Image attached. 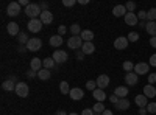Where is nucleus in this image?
Instances as JSON below:
<instances>
[{"mask_svg":"<svg viewBox=\"0 0 156 115\" xmlns=\"http://www.w3.org/2000/svg\"><path fill=\"white\" fill-rule=\"evenodd\" d=\"M25 52H28L27 45H19V53H25Z\"/></svg>","mask_w":156,"mask_h":115,"instance_id":"48","label":"nucleus"},{"mask_svg":"<svg viewBox=\"0 0 156 115\" xmlns=\"http://www.w3.org/2000/svg\"><path fill=\"white\" fill-rule=\"evenodd\" d=\"M150 45H151L153 48H156V36H154V37H151V39H150Z\"/></svg>","mask_w":156,"mask_h":115,"instance_id":"50","label":"nucleus"},{"mask_svg":"<svg viewBox=\"0 0 156 115\" xmlns=\"http://www.w3.org/2000/svg\"><path fill=\"white\" fill-rule=\"evenodd\" d=\"M14 92L17 93V96L25 98V96H28V93H30V87H28V84H27V83H17V84H16V90H14Z\"/></svg>","mask_w":156,"mask_h":115,"instance_id":"3","label":"nucleus"},{"mask_svg":"<svg viewBox=\"0 0 156 115\" xmlns=\"http://www.w3.org/2000/svg\"><path fill=\"white\" fill-rule=\"evenodd\" d=\"M144 95H145L147 98H154V96H156V87L151 86V84H147V86L144 87Z\"/></svg>","mask_w":156,"mask_h":115,"instance_id":"18","label":"nucleus"},{"mask_svg":"<svg viewBox=\"0 0 156 115\" xmlns=\"http://www.w3.org/2000/svg\"><path fill=\"white\" fill-rule=\"evenodd\" d=\"M128 107H129V101L125 98H120V101L115 104V109H119V110H126Z\"/></svg>","mask_w":156,"mask_h":115,"instance_id":"27","label":"nucleus"},{"mask_svg":"<svg viewBox=\"0 0 156 115\" xmlns=\"http://www.w3.org/2000/svg\"><path fill=\"white\" fill-rule=\"evenodd\" d=\"M125 6H126V11L128 12H134V9H136V3L134 2H128Z\"/></svg>","mask_w":156,"mask_h":115,"instance_id":"38","label":"nucleus"},{"mask_svg":"<svg viewBox=\"0 0 156 115\" xmlns=\"http://www.w3.org/2000/svg\"><path fill=\"white\" fill-rule=\"evenodd\" d=\"M41 22L44 23V25H48V23H51L53 22V14H51L50 11H42V14H41Z\"/></svg>","mask_w":156,"mask_h":115,"instance_id":"17","label":"nucleus"},{"mask_svg":"<svg viewBox=\"0 0 156 115\" xmlns=\"http://www.w3.org/2000/svg\"><path fill=\"white\" fill-rule=\"evenodd\" d=\"M86 89H87V90H90V92L97 90V83L95 81H87L86 83Z\"/></svg>","mask_w":156,"mask_h":115,"instance_id":"37","label":"nucleus"},{"mask_svg":"<svg viewBox=\"0 0 156 115\" xmlns=\"http://www.w3.org/2000/svg\"><path fill=\"white\" fill-rule=\"evenodd\" d=\"M147 112H148V113H156V103H148Z\"/></svg>","mask_w":156,"mask_h":115,"instance_id":"39","label":"nucleus"},{"mask_svg":"<svg viewBox=\"0 0 156 115\" xmlns=\"http://www.w3.org/2000/svg\"><path fill=\"white\" fill-rule=\"evenodd\" d=\"M19 12H20V5H19V2H11V3L6 6V14L11 16V17H16Z\"/></svg>","mask_w":156,"mask_h":115,"instance_id":"6","label":"nucleus"},{"mask_svg":"<svg viewBox=\"0 0 156 115\" xmlns=\"http://www.w3.org/2000/svg\"><path fill=\"white\" fill-rule=\"evenodd\" d=\"M42 47V41L39 37H30V41L27 44V50L28 52H39Z\"/></svg>","mask_w":156,"mask_h":115,"instance_id":"2","label":"nucleus"},{"mask_svg":"<svg viewBox=\"0 0 156 115\" xmlns=\"http://www.w3.org/2000/svg\"><path fill=\"white\" fill-rule=\"evenodd\" d=\"M81 115H95V113H94L92 109H84V110L81 112Z\"/></svg>","mask_w":156,"mask_h":115,"instance_id":"47","label":"nucleus"},{"mask_svg":"<svg viewBox=\"0 0 156 115\" xmlns=\"http://www.w3.org/2000/svg\"><path fill=\"white\" fill-rule=\"evenodd\" d=\"M122 67H123V70H125L126 73H129V72H133V70H134V64H133L131 61H125Z\"/></svg>","mask_w":156,"mask_h":115,"instance_id":"33","label":"nucleus"},{"mask_svg":"<svg viewBox=\"0 0 156 115\" xmlns=\"http://www.w3.org/2000/svg\"><path fill=\"white\" fill-rule=\"evenodd\" d=\"M78 2H80L81 5H86V3H89V0H78Z\"/></svg>","mask_w":156,"mask_h":115,"instance_id":"53","label":"nucleus"},{"mask_svg":"<svg viewBox=\"0 0 156 115\" xmlns=\"http://www.w3.org/2000/svg\"><path fill=\"white\" fill-rule=\"evenodd\" d=\"M42 64H44V69H47V70L53 69V67L56 66V62L53 61V58H45V59L42 61Z\"/></svg>","mask_w":156,"mask_h":115,"instance_id":"29","label":"nucleus"},{"mask_svg":"<svg viewBox=\"0 0 156 115\" xmlns=\"http://www.w3.org/2000/svg\"><path fill=\"white\" fill-rule=\"evenodd\" d=\"M114 95H117L119 98H125L128 95V87H123V86H119V87H115V90H114Z\"/></svg>","mask_w":156,"mask_h":115,"instance_id":"24","label":"nucleus"},{"mask_svg":"<svg viewBox=\"0 0 156 115\" xmlns=\"http://www.w3.org/2000/svg\"><path fill=\"white\" fill-rule=\"evenodd\" d=\"M59 90H61L62 95H67V93H70V87H69V84H67L66 81H62V83L59 84Z\"/></svg>","mask_w":156,"mask_h":115,"instance_id":"31","label":"nucleus"},{"mask_svg":"<svg viewBox=\"0 0 156 115\" xmlns=\"http://www.w3.org/2000/svg\"><path fill=\"white\" fill-rule=\"evenodd\" d=\"M81 52H83L84 55H92V53L95 52V47H94L92 42H84L83 47H81Z\"/></svg>","mask_w":156,"mask_h":115,"instance_id":"20","label":"nucleus"},{"mask_svg":"<svg viewBox=\"0 0 156 115\" xmlns=\"http://www.w3.org/2000/svg\"><path fill=\"white\" fill-rule=\"evenodd\" d=\"M48 44H50L51 47H61V45H62V36H59V34L51 36L50 41H48Z\"/></svg>","mask_w":156,"mask_h":115,"instance_id":"21","label":"nucleus"},{"mask_svg":"<svg viewBox=\"0 0 156 115\" xmlns=\"http://www.w3.org/2000/svg\"><path fill=\"white\" fill-rule=\"evenodd\" d=\"M148 70H150V64H147V62H137L134 66L136 75H148Z\"/></svg>","mask_w":156,"mask_h":115,"instance_id":"8","label":"nucleus"},{"mask_svg":"<svg viewBox=\"0 0 156 115\" xmlns=\"http://www.w3.org/2000/svg\"><path fill=\"white\" fill-rule=\"evenodd\" d=\"M70 33H72V36H80V34H81L80 25H78V23H73L72 27H70Z\"/></svg>","mask_w":156,"mask_h":115,"instance_id":"34","label":"nucleus"},{"mask_svg":"<svg viewBox=\"0 0 156 115\" xmlns=\"http://www.w3.org/2000/svg\"><path fill=\"white\" fill-rule=\"evenodd\" d=\"M139 83V75H136L134 72H129L125 75V84L126 86H136Z\"/></svg>","mask_w":156,"mask_h":115,"instance_id":"10","label":"nucleus"},{"mask_svg":"<svg viewBox=\"0 0 156 115\" xmlns=\"http://www.w3.org/2000/svg\"><path fill=\"white\" fill-rule=\"evenodd\" d=\"M69 115H78V113H73V112H72V113H69Z\"/></svg>","mask_w":156,"mask_h":115,"instance_id":"54","label":"nucleus"},{"mask_svg":"<svg viewBox=\"0 0 156 115\" xmlns=\"http://www.w3.org/2000/svg\"><path fill=\"white\" fill-rule=\"evenodd\" d=\"M2 87H3V90H16V83L12 81V79H8V81H3V84H2Z\"/></svg>","mask_w":156,"mask_h":115,"instance_id":"28","label":"nucleus"},{"mask_svg":"<svg viewBox=\"0 0 156 115\" xmlns=\"http://www.w3.org/2000/svg\"><path fill=\"white\" fill-rule=\"evenodd\" d=\"M126 12H128V11H126V6H125V5H115V6L112 8V14H114L115 17H122V16L125 17Z\"/></svg>","mask_w":156,"mask_h":115,"instance_id":"14","label":"nucleus"},{"mask_svg":"<svg viewBox=\"0 0 156 115\" xmlns=\"http://www.w3.org/2000/svg\"><path fill=\"white\" fill-rule=\"evenodd\" d=\"M67 45H69V48H72V50L81 48V47H83V39H81L80 36H72V37H69V39H67Z\"/></svg>","mask_w":156,"mask_h":115,"instance_id":"5","label":"nucleus"},{"mask_svg":"<svg viewBox=\"0 0 156 115\" xmlns=\"http://www.w3.org/2000/svg\"><path fill=\"white\" fill-rule=\"evenodd\" d=\"M17 41H19V44H20V45H27L30 39H28V36L25 34V33H19V36H17Z\"/></svg>","mask_w":156,"mask_h":115,"instance_id":"32","label":"nucleus"},{"mask_svg":"<svg viewBox=\"0 0 156 115\" xmlns=\"http://www.w3.org/2000/svg\"><path fill=\"white\" fill-rule=\"evenodd\" d=\"M95 83H97V87H98V89L105 90V89L109 86V76H108V75H100Z\"/></svg>","mask_w":156,"mask_h":115,"instance_id":"11","label":"nucleus"},{"mask_svg":"<svg viewBox=\"0 0 156 115\" xmlns=\"http://www.w3.org/2000/svg\"><path fill=\"white\" fill-rule=\"evenodd\" d=\"M92 95H94V98L97 100V103H103V101L106 100V93H105V90H101V89H97V90H94Z\"/></svg>","mask_w":156,"mask_h":115,"instance_id":"19","label":"nucleus"},{"mask_svg":"<svg viewBox=\"0 0 156 115\" xmlns=\"http://www.w3.org/2000/svg\"><path fill=\"white\" fill-rule=\"evenodd\" d=\"M25 14L30 17V20L31 19H39L41 14H42V9H41V6H39L37 3H30L27 8H25Z\"/></svg>","mask_w":156,"mask_h":115,"instance_id":"1","label":"nucleus"},{"mask_svg":"<svg viewBox=\"0 0 156 115\" xmlns=\"http://www.w3.org/2000/svg\"><path fill=\"white\" fill-rule=\"evenodd\" d=\"M76 3V0H62V5L64 6H73Z\"/></svg>","mask_w":156,"mask_h":115,"instance_id":"43","label":"nucleus"},{"mask_svg":"<svg viewBox=\"0 0 156 115\" xmlns=\"http://www.w3.org/2000/svg\"><path fill=\"white\" fill-rule=\"evenodd\" d=\"M145 31H147L151 37H154V36H156V22H147Z\"/></svg>","mask_w":156,"mask_h":115,"instance_id":"25","label":"nucleus"},{"mask_svg":"<svg viewBox=\"0 0 156 115\" xmlns=\"http://www.w3.org/2000/svg\"><path fill=\"white\" fill-rule=\"evenodd\" d=\"M101 115H112V110H109V109H105V112H103Z\"/></svg>","mask_w":156,"mask_h":115,"instance_id":"51","label":"nucleus"},{"mask_svg":"<svg viewBox=\"0 0 156 115\" xmlns=\"http://www.w3.org/2000/svg\"><path fill=\"white\" fill-rule=\"evenodd\" d=\"M134 101H136V104L139 106V107H147L148 106V101H147V96L142 93V95H137L136 98H134Z\"/></svg>","mask_w":156,"mask_h":115,"instance_id":"22","label":"nucleus"},{"mask_svg":"<svg viewBox=\"0 0 156 115\" xmlns=\"http://www.w3.org/2000/svg\"><path fill=\"white\" fill-rule=\"evenodd\" d=\"M53 61L56 62V64H64V62H67V59H69V55L64 52V50H55L53 52Z\"/></svg>","mask_w":156,"mask_h":115,"instance_id":"4","label":"nucleus"},{"mask_svg":"<svg viewBox=\"0 0 156 115\" xmlns=\"http://www.w3.org/2000/svg\"><path fill=\"white\" fill-rule=\"evenodd\" d=\"M50 76H51V73H50V70H47V69H42V70H39V72H37V78H39V79H42V81L50 79Z\"/></svg>","mask_w":156,"mask_h":115,"instance_id":"26","label":"nucleus"},{"mask_svg":"<svg viewBox=\"0 0 156 115\" xmlns=\"http://www.w3.org/2000/svg\"><path fill=\"white\" fill-rule=\"evenodd\" d=\"M137 19L139 20H145L147 19V11H139L137 12Z\"/></svg>","mask_w":156,"mask_h":115,"instance_id":"41","label":"nucleus"},{"mask_svg":"<svg viewBox=\"0 0 156 115\" xmlns=\"http://www.w3.org/2000/svg\"><path fill=\"white\" fill-rule=\"evenodd\" d=\"M30 67H31V70H34V72L37 73L39 70L44 69V64H42V61L39 59V58H33L31 62H30Z\"/></svg>","mask_w":156,"mask_h":115,"instance_id":"16","label":"nucleus"},{"mask_svg":"<svg viewBox=\"0 0 156 115\" xmlns=\"http://www.w3.org/2000/svg\"><path fill=\"white\" fill-rule=\"evenodd\" d=\"M92 110H94L95 115H101L103 112H105V106H103V103H95L94 107H92Z\"/></svg>","mask_w":156,"mask_h":115,"instance_id":"30","label":"nucleus"},{"mask_svg":"<svg viewBox=\"0 0 156 115\" xmlns=\"http://www.w3.org/2000/svg\"><path fill=\"white\" fill-rule=\"evenodd\" d=\"M128 37H125V36H120V37H117V39L114 41V48L115 50H125L126 47H128Z\"/></svg>","mask_w":156,"mask_h":115,"instance_id":"9","label":"nucleus"},{"mask_svg":"<svg viewBox=\"0 0 156 115\" xmlns=\"http://www.w3.org/2000/svg\"><path fill=\"white\" fill-rule=\"evenodd\" d=\"M70 98L73 100V101H80V100H83V96H84V92H83V89H80V87H73V89H70Z\"/></svg>","mask_w":156,"mask_h":115,"instance_id":"12","label":"nucleus"},{"mask_svg":"<svg viewBox=\"0 0 156 115\" xmlns=\"http://www.w3.org/2000/svg\"><path fill=\"white\" fill-rule=\"evenodd\" d=\"M126 37H128V41H129V42H137V41H139V34L134 33V31H131Z\"/></svg>","mask_w":156,"mask_h":115,"instance_id":"36","label":"nucleus"},{"mask_svg":"<svg viewBox=\"0 0 156 115\" xmlns=\"http://www.w3.org/2000/svg\"><path fill=\"white\" fill-rule=\"evenodd\" d=\"M154 83H156V73H150V75H148V84L153 86Z\"/></svg>","mask_w":156,"mask_h":115,"instance_id":"42","label":"nucleus"},{"mask_svg":"<svg viewBox=\"0 0 156 115\" xmlns=\"http://www.w3.org/2000/svg\"><path fill=\"white\" fill-rule=\"evenodd\" d=\"M42 22H41V19H31L30 22H28V31H31V33H39L42 30Z\"/></svg>","mask_w":156,"mask_h":115,"instance_id":"7","label":"nucleus"},{"mask_svg":"<svg viewBox=\"0 0 156 115\" xmlns=\"http://www.w3.org/2000/svg\"><path fill=\"white\" fill-rule=\"evenodd\" d=\"M125 19V23L129 25V27H134V25L139 23V19H137V14H134V12H126V16L123 17Z\"/></svg>","mask_w":156,"mask_h":115,"instance_id":"13","label":"nucleus"},{"mask_svg":"<svg viewBox=\"0 0 156 115\" xmlns=\"http://www.w3.org/2000/svg\"><path fill=\"white\" fill-rule=\"evenodd\" d=\"M109 101H111V103H112V104L115 106V104H117V103H119V101H120V98L117 96V95H114V93H112V95L109 96Z\"/></svg>","mask_w":156,"mask_h":115,"instance_id":"40","label":"nucleus"},{"mask_svg":"<svg viewBox=\"0 0 156 115\" xmlns=\"http://www.w3.org/2000/svg\"><path fill=\"white\" fill-rule=\"evenodd\" d=\"M55 115H67V113H66V112H64V110H58V112H56Z\"/></svg>","mask_w":156,"mask_h":115,"instance_id":"52","label":"nucleus"},{"mask_svg":"<svg viewBox=\"0 0 156 115\" xmlns=\"http://www.w3.org/2000/svg\"><path fill=\"white\" fill-rule=\"evenodd\" d=\"M147 19L148 22H156V8H151L150 11H147Z\"/></svg>","mask_w":156,"mask_h":115,"instance_id":"35","label":"nucleus"},{"mask_svg":"<svg viewBox=\"0 0 156 115\" xmlns=\"http://www.w3.org/2000/svg\"><path fill=\"white\" fill-rule=\"evenodd\" d=\"M148 62H150V66H151V67H156V53L150 56V61H148Z\"/></svg>","mask_w":156,"mask_h":115,"instance_id":"45","label":"nucleus"},{"mask_svg":"<svg viewBox=\"0 0 156 115\" xmlns=\"http://www.w3.org/2000/svg\"><path fill=\"white\" fill-rule=\"evenodd\" d=\"M139 115H147V107H139Z\"/></svg>","mask_w":156,"mask_h":115,"instance_id":"49","label":"nucleus"},{"mask_svg":"<svg viewBox=\"0 0 156 115\" xmlns=\"http://www.w3.org/2000/svg\"><path fill=\"white\" fill-rule=\"evenodd\" d=\"M27 76H28V78H34V76H37V73H36L34 70H31V69H30V70L27 72Z\"/></svg>","mask_w":156,"mask_h":115,"instance_id":"46","label":"nucleus"},{"mask_svg":"<svg viewBox=\"0 0 156 115\" xmlns=\"http://www.w3.org/2000/svg\"><path fill=\"white\" fill-rule=\"evenodd\" d=\"M6 31L9 33V36H19V25L16 23V22H9L8 25H6Z\"/></svg>","mask_w":156,"mask_h":115,"instance_id":"15","label":"nucleus"},{"mask_svg":"<svg viewBox=\"0 0 156 115\" xmlns=\"http://www.w3.org/2000/svg\"><path fill=\"white\" fill-rule=\"evenodd\" d=\"M80 37H81L84 42H92V39H94V33L90 31V30H83L81 34H80Z\"/></svg>","mask_w":156,"mask_h":115,"instance_id":"23","label":"nucleus"},{"mask_svg":"<svg viewBox=\"0 0 156 115\" xmlns=\"http://www.w3.org/2000/svg\"><path fill=\"white\" fill-rule=\"evenodd\" d=\"M66 33H67V28L64 27V25H59V27H58V34L62 36V34H66Z\"/></svg>","mask_w":156,"mask_h":115,"instance_id":"44","label":"nucleus"}]
</instances>
